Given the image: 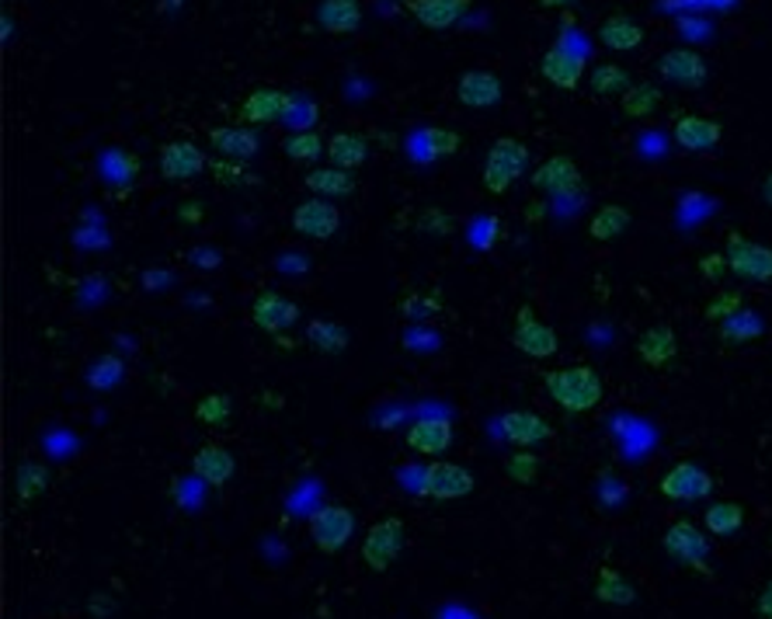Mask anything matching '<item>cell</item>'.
I'll return each mask as SVG.
<instances>
[{
  "mask_svg": "<svg viewBox=\"0 0 772 619\" xmlns=\"http://www.w3.org/2000/svg\"><path fill=\"white\" fill-rule=\"evenodd\" d=\"M547 394L557 407H563L568 415H585V410L599 407L606 397L602 376L591 366H563V369H550L544 376Z\"/></svg>",
  "mask_w": 772,
  "mask_h": 619,
  "instance_id": "cell-1",
  "label": "cell"
},
{
  "mask_svg": "<svg viewBox=\"0 0 772 619\" xmlns=\"http://www.w3.org/2000/svg\"><path fill=\"white\" fill-rule=\"evenodd\" d=\"M526 168H529V146L515 136H501V140H495L491 150H487L480 182L491 195H505L526 174Z\"/></svg>",
  "mask_w": 772,
  "mask_h": 619,
  "instance_id": "cell-2",
  "label": "cell"
},
{
  "mask_svg": "<svg viewBox=\"0 0 772 619\" xmlns=\"http://www.w3.org/2000/svg\"><path fill=\"white\" fill-rule=\"evenodd\" d=\"M664 554L676 564H682L685 571H697L710 578V539L703 536V529L689 519H676L661 536Z\"/></svg>",
  "mask_w": 772,
  "mask_h": 619,
  "instance_id": "cell-3",
  "label": "cell"
},
{
  "mask_svg": "<svg viewBox=\"0 0 772 619\" xmlns=\"http://www.w3.org/2000/svg\"><path fill=\"white\" fill-rule=\"evenodd\" d=\"M474 474L467 467H459V463H449V459H431L428 470L421 474V484H418V495L421 498H435V501H459L474 495Z\"/></svg>",
  "mask_w": 772,
  "mask_h": 619,
  "instance_id": "cell-4",
  "label": "cell"
},
{
  "mask_svg": "<svg viewBox=\"0 0 772 619\" xmlns=\"http://www.w3.org/2000/svg\"><path fill=\"white\" fill-rule=\"evenodd\" d=\"M404 539H407V529H404V519H397V515H386V519L369 526V532L363 539V560H366L369 571H376V575L390 571V564L404 550Z\"/></svg>",
  "mask_w": 772,
  "mask_h": 619,
  "instance_id": "cell-5",
  "label": "cell"
},
{
  "mask_svg": "<svg viewBox=\"0 0 772 619\" xmlns=\"http://www.w3.org/2000/svg\"><path fill=\"white\" fill-rule=\"evenodd\" d=\"M728 265L731 275H738L741 282H772V247L744 237V234H728Z\"/></svg>",
  "mask_w": 772,
  "mask_h": 619,
  "instance_id": "cell-6",
  "label": "cell"
},
{
  "mask_svg": "<svg viewBox=\"0 0 772 619\" xmlns=\"http://www.w3.org/2000/svg\"><path fill=\"white\" fill-rule=\"evenodd\" d=\"M658 491L668 501H703L713 495V477L697 467L692 459H679L676 467H668L658 480Z\"/></svg>",
  "mask_w": 772,
  "mask_h": 619,
  "instance_id": "cell-7",
  "label": "cell"
},
{
  "mask_svg": "<svg viewBox=\"0 0 772 619\" xmlns=\"http://www.w3.org/2000/svg\"><path fill=\"white\" fill-rule=\"evenodd\" d=\"M355 536V515L345 505H324L311 515V539L321 554H338Z\"/></svg>",
  "mask_w": 772,
  "mask_h": 619,
  "instance_id": "cell-8",
  "label": "cell"
},
{
  "mask_svg": "<svg viewBox=\"0 0 772 619\" xmlns=\"http://www.w3.org/2000/svg\"><path fill=\"white\" fill-rule=\"evenodd\" d=\"M293 230L306 241H331L342 230V213L334 202H324L321 195L299 202L293 210Z\"/></svg>",
  "mask_w": 772,
  "mask_h": 619,
  "instance_id": "cell-9",
  "label": "cell"
},
{
  "mask_svg": "<svg viewBox=\"0 0 772 619\" xmlns=\"http://www.w3.org/2000/svg\"><path fill=\"white\" fill-rule=\"evenodd\" d=\"M511 342H515V348H519L522 355H529V358H550V355H557V348H560L557 331H553L550 324L539 321V317L532 314V306H522L519 314H515Z\"/></svg>",
  "mask_w": 772,
  "mask_h": 619,
  "instance_id": "cell-10",
  "label": "cell"
},
{
  "mask_svg": "<svg viewBox=\"0 0 772 619\" xmlns=\"http://www.w3.org/2000/svg\"><path fill=\"white\" fill-rule=\"evenodd\" d=\"M299 321V306L278 290H262L251 300V324L265 334H286Z\"/></svg>",
  "mask_w": 772,
  "mask_h": 619,
  "instance_id": "cell-11",
  "label": "cell"
},
{
  "mask_svg": "<svg viewBox=\"0 0 772 619\" xmlns=\"http://www.w3.org/2000/svg\"><path fill=\"white\" fill-rule=\"evenodd\" d=\"M296 98L278 91V88H254L244 101H241V119L244 125H272L282 122L286 115H293Z\"/></svg>",
  "mask_w": 772,
  "mask_h": 619,
  "instance_id": "cell-12",
  "label": "cell"
},
{
  "mask_svg": "<svg viewBox=\"0 0 772 619\" xmlns=\"http://www.w3.org/2000/svg\"><path fill=\"white\" fill-rule=\"evenodd\" d=\"M532 185L547 195H575V192H581L585 177H581V168L568 158V153H553V158H547L536 168Z\"/></svg>",
  "mask_w": 772,
  "mask_h": 619,
  "instance_id": "cell-13",
  "label": "cell"
},
{
  "mask_svg": "<svg viewBox=\"0 0 772 619\" xmlns=\"http://www.w3.org/2000/svg\"><path fill=\"white\" fill-rule=\"evenodd\" d=\"M658 73L664 77L668 84H679V88H703L710 67L707 60L697 53V49H668V53L658 60Z\"/></svg>",
  "mask_w": 772,
  "mask_h": 619,
  "instance_id": "cell-14",
  "label": "cell"
},
{
  "mask_svg": "<svg viewBox=\"0 0 772 619\" xmlns=\"http://www.w3.org/2000/svg\"><path fill=\"white\" fill-rule=\"evenodd\" d=\"M205 168H210V158L189 140H171L161 146V174L167 182H192Z\"/></svg>",
  "mask_w": 772,
  "mask_h": 619,
  "instance_id": "cell-15",
  "label": "cell"
},
{
  "mask_svg": "<svg viewBox=\"0 0 772 619\" xmlns=\"http://www.w3.org/2000/svg\"><path fill=\"white\" fill-rule=\"evenodd\" d=\"M539 73H544L553 88L575 91L581 84V77H585V60L575 53L571 45L553 42L547 53H544V60H539Z\"/></svg>",
  "mask_w": 772,
  "mask_h": 619,
  "instance_id": "cell-16",
  "label": "cell"
},
{
  "mask_svg": "<svg viewBox=\"0 0 772 619\" xmlns=\"http://www.w3.org/2000/svg\"><path fill=\"white\" fill-rule=\"evenodd\" d=\"M676 143L689 153H707L713 150L720 140H724V125H720L717 119H707V115H692V112H682L676 115Z\"/></svg>",
  "mask_w": 772,
  "mask_h": 619,
  "instance_id": "cell-17",
  "label": "cell"
},
{
  "mask_svg": "<svg viewBox=\"0 0 772 619\" xmlns=\"http://www.w3.org/2000/svg\"><path fill=\"white\" fill-rule=\"evenodd\" d=\"M501 432L515 449H536L553 438V425H547V418H539L536 410H508L501 418Z\"/></svg>",
  "mask_w": 772,
  "mask_h": 619,
  "instance_id": "cell-18",
  "label": "cell"
},
{
  "mask_svg": "<svg viewBox=\"0 0 772 619\" xmlns=\"http://www.w3.org/2000/svg\"><path fill=\"white\" fill-rule=\"evenodd\" d=\"M501 94H505V88L498 81V73H491V70H467L456 84L459 105H467V109H495Z\"/></svg>",
  "mask_w": 772,
  "mask_h": 619,
  "instance_id": "cell-19",
  "label": "cell"
},
{
  "mask_svg": "<svg viewBox=\"0 0 772 619\" xmlns=\"http://www.w3.org/2000/svg\"><path fill=\"white\" fill-rule=\"evenodd\" d=\"M404 443L410 453H418V456H443L449 446H453V425L446 418H421L407 428L404 435Z\"/></svg>",
  "mask_w": 772,
  "mask_h": 619,
  "instance_id": "cell-20",
  "label": "cell"
},
{
  "mask_svg": "<svg viewBox=\"0 0 772 619\" xmlns=\"http://www.w3.org/2000/svg\"><path fill=\"white\" fill-rule=\"evenodd\" d=\"M637 355H640V363H643V366H651V369L668 366V363H672V358L679 355V338H676V331L668 327V324H651V327H643V331H640V338H637Z\"/></svg>",
  "mask_w": 772,
  "mask_h": 619,
  "instance_id": "cell-21",
  "label": "cell"
},
{
  "mask_svg": "<svg viewBox=\"0 0 772 619\" xmlns=\"http://www.w3.org/2000/svg\"><path fill=\"white\" fill-rule=\"evenodd\" d=\"M210 146L226 161H251L262 140L251 125H216L210 129Z\"/></svg>",
  "mask_w": 772,
  "mask_h": 619,
  "instance_id": "cell-22",
  "label": "cell"
},
{
  "mask_svg": "<svg viewBox=\"0 0 772 619\" xmlns=\"http://www.w3.org/2000/svg\"><path fill=\"white\" fill-rule=\"evenodd\" d=\"M234 470H237L234 453H230L226 446H220V443H205L192 456V474L199 480H205L210 487H223L230 477H234Z\"/></svg>",
  "mask_w": 772,
  "mask_h": 619,
  "instance_id": "cell-23",
  "label": "cell"
},
{
  "mask_svg": "<svg viewBox=\"0 0 772 619\" xmlns=\"http://www.w3.org/2000/svg\"><path fill=\"white\" fill-rule=\"evenodd\" d=\"M470 0H407V11L418 18V24L431 32H446L467 14Z\"/></svg>",
  "mask_w": 772,
  "mask_h": 619,
  "instance_id": "cell-24",
  "label": "cell"
},
{
  "mask_svg": "<svg viewBox=\"0 0 772 619\" xmlns=\"http://www.w3.org/2000/svg\"><path fill=\"white\" fill-rule=\"evenodd\" d=\"M317 24L331 35H352L363 24V4L358 0H321Z\"/></svg>",
  "mask_w": 772,
  "mask_h": 619,
  "instance_id": "cell-25",
  "label": "cell"
},
{
  "mask_svg": "<svg viewBox=\"0 0 772 619\" xmlns=\"http://www.w3.org/2000/svg\"><path fill=\"white\" fill-rule=\"evenodd\" d=\"M599 42L612 49V53H633L637 45H643V29L630 14L616 11L599 24Z\"/></svg>",
  "mask_w": 772,
  "mask_h": 619,
  "instance_id": "cell-26",
  "label": "cell"
},
{
  "mask_svg": "<svg viewBox=\"0 0 772 619\" xmlns=\"http://www.w3.org/2000/svg\"><path fill=\"white\" fill-rule=\"evenodd\" d=\"M762 334H765V321L749 306H741L734 317H728L724 324H717V338H720V345H728V348L752 345V342L762 338Z\"/></svg>",
  "mask_w": 772,
  "mask_h": 619,
  "instance_id": "cell-27",
  "label": "cell"
},
{
  "mask_svg": "<svg viewBox=\"0 0 772 619\" xmlns=\"http://www.w3.org/2000/svg\"><path fill=\"white\" fill-rule=\"evenodd\" d=\"M327 161L331 168L358 171L369 161V140L363 133H334L327 140Z\"/></svg>",
  "mask_w": 772,
  "mask_h": 619,
  "instance_id": "cell-28",
  "label": "cell"
},
{
  "mask_svg": "<svg viewBox=\"0 0 772 619\" xmlns=\"http://www.w3.org/2000/svg\"><path fill=\"white\" fill-rule=\"evenodd\" d=\"M627 230H630V210H627V205H616V202L602 205V210L588 220V237L599 241V244L620 241Z\"/></svg>",
  "mask_w": 772,
  "mask_h": 619,
  "instance_id": "cell-29",
  "label": "cell"
},
{
  "mask_svg": "<svg viewBox=\"0 0 772 619\" xmlns=\"http://www.w3.org/2000/svg\"><path fill=\"white\" fill-rule=\"evenodd\" d=\"M303 185L321 199H348L355 192V174L342 168H317V171H306Z\"/></svg>",
  "mask_w": 772,
  "mask_h": 619,
  "instance_id": "cell-30",
  "label": "cell"
},
{
  "mask_svg": "<svg viewBox=\"0 0 772 619\" xmlns=\"http://www.w3.org/2000/svg\"><path fill=\"white\" fill-rule=\"evenodd\" d=\"M596 599L602 606H633L637 602V588H633V581L627 575L616 571V567H599Z\"/></svg>",
  "mask_w": 772,
  "mask_h": 619,
  "instance_id": "cell-31",
  "label": "cell"
},
{
  "mask_svg": "<svg viewBox=\"0 0 772 619\" xmlns=\"http://www.w3.org/2000/svg\"><path fill=\"white\" fill-rule=\"evenodd\" d=\"M348 331L338 321H311L306 324V345L321 355H342L348 348Z\"/></svg>",
  "mask_w": 772,
  "mask_h": 619,
  "instance_id": "cell-32",
  "label": "cell"
},
{
  "mask_svg": "<svg viewBox=\"0 0 772 619\" xmlns=\"http://www.w3.org/2000/svg\"><path fill=\"white\" fill-rule=\"evenodd\" d=\"M45 487H49V470L42 467V463L21 459L18 470H14V495H18V501L29 505V501H35V498H42Z\"/></svg>",
  "mask_w": 772,
  "mask_h": 619,
  "instance_id": "cell-33",
  "label": "cell"
},
{
  "mask_svg": "<svg viewBox=\"0 0 772 619\" xmlns=\"http://www.w3.org/2000/svg\"><path fill=\"white\" fill-rule=\"evenodd\" d=\"M703 526L710 536H734L744 526V508L738 501H713L703 511Z\"/></svg>",
  "mask_w": 772,
  "mask_h": 619,
  "instance_id": "cell-34",
  "label": "cell"
},
{
  "mask_svg": "<svg viewBox=\"0 0 772 619\" xmlns=\"http://www.w3.org/2000/svg\"><path fill=\"white\" fill-rule=\"evenodd\" d=\"M588 84H591V94H599V98H612V94L623 98L633 88V77L620 63H602V67L591 70Z\"/></svg>",
  "mask_w": 772,
  "mask_h": 619,
  "instance_id": "cell-35",
  "label": "cell"
},
{
  "mask_svg": "<svg viewBox=\"0 0 772 619\" xmlns=\"http://www.w3.org/2000/svg\"><path fill=\"white\" fill-rule=\"evenodd\" d=\"M664 94L654 84H633L623 98H620V109L627 119H648L661 109Z\"/></svg>",
  "mask_w": 772,
  "mask_h": 619,
  "instance_id": "cell-36",
  "label": "cell"
},
{
  "mask_svg": "<svg viewBox=\"0 0 772 619\" xmlns=\"http://www.w3.org/2000/svg\"><path fill=\"white\" fill-rule=\"evenodd\" d=\"M101 171H105L109 182L129 189V182L140 174V158H136V153H129V150H105V158H101Z\"/></svg>",
  "mask_w": 772,
  "mask_h": 619,
  "instance_id": "cell-37",
  "label": "cell"
},
{
  "mask_svg": "<svg viewBox=\"0 0 772 619\" xmlns=\"http://www.w3.org/2000/svg\"><path fill=\"white\" fill-rule=\"evenodd\" d=\"M282 153H286L290 161H317L321 153H327V143L314 129H299V133L282 140Z\"/></svg>",
  "mask_w": 772,
  "mask_h": 619,
  "instance_id": "cell-38",
  "label": "cell"
},
{
  "mask_svg": "<svg viewBox=\"0 0 772 619\" xmlns=\"http://www.w3.org/2000/svg\"><path fill=\"white\" fill-rule=\"evenodd\" d=\"M195 418H199V425L226 428L230 418H234V400H230L226 394H205V397L195 404Z\"/></svg>",
  "mask_w": 772,
  "mask_h": 619,
  "instance_id": "cell-39",
  "label": "cell"
},
{
  "mask_svg": "<svg viewBox=\"0 0 772 619\" xmlns=\"http://www.w3.org/2000/svg\"><path fill=\"white\" fill-rule=\"evenodd\" d=\"M418 143L425 146V158H449V153H456L463 146V136L453 133V129L431 125V129H425V133L418 136Z\"/></svg>",
  "mask_w": 772,
  "mask_h": 619,
  "instance_id": "cell-40",
  "label": "cell"
},
{
  "mask_svg": "<svg viewBox=\"0 0 772 619\" xmlns=\"http://www.w3.org/2000/svg\"><path fill=\"white\" fill-rule=\"evenodd\" d=\"M210 174H213V182L223 185V189H241V185L254 182V177L241 168V161H226V158L210 161Z\"/></svg>",
  "mask_w": 772,
  "mask_h": 619,
  "instance_id": "cell-41",
  "label": "cell"
},
{
  "mask_svg": "<svg viewBox=\"0 0 772 619\" xmlns=\"http://www.w3.org/2000/svg\"><path fill=\"white\" fill-rule=\"evenodd\" d=\"M744 306V300H741V293H717L710 303H707V310H703V317L710 321V324H724L728 317H734L738 310Z\"/></svg>",
  "mask_w": 772,
  "mask_h": 619,
  "instance_id": "cell-42",
  "label": "cell"
},
{
  "mask_svg": "<svg viewBox=\"0 0 772 619\" xmlns=\"http://www.w3.org/2000/svg\"><path fill=\"white\" fill-rule=\"evenodd\" d=\"M418 230L421 234H431V237H449L456 230V220L446 210H425V213H418Z\"/></svg>",
  "mask_w": 772,
  "mask_h": 619,
  "instance_id": "cell-43",
  "label": "cell"
},
{
  "mask_svg": "<svg viewBox=\"0 0 772 619\" xmlns=\"http://www.w3.org/2000/svg\"><path fill=\"white\" fill-rule=\"evenodd\" d=\"M508 477L515 480V484H532L536 480V474H539V456L536 453H511V459H508Z\"/></svg>",
  "mask_w": 772,
  "mask_h": 619,
  "instance_id": "cell-44",
  "label": "cell"
},
{
  "mask_svg": "<svg viewBox=\"0 0 772 619\" xmlns=\"http://www.w3.org/2000/svg\"><path fill=\"white\" fill-rule=\"evenodd\" d=\"M697 268H700V275H703L707 282H724V275L731 272V265H728V254H720V251H710V254H703Z\"/></svg>",
  "mask_w": 772,
  "mask_h": 619,
  "instance_id": "cell-45",
  "label": "cell"
},
{
  "mask_svg": "<svg viewBox=\"0 0 772 619\" xmlns=\"http://www.w3.org/2000/svg\"><path fill=\"white\" fill-rule=\"evenodd\" d=\"M443 310V303L439 300H431V296H421V293H415V296H407L404 303H400V314H407V317H435Z\"/></svg>",
  "mask_w": 772,
  "mask_h": 619,
  "instance_id": "cell-46",
  "label": "cell"
},
{
  "mask_svg": "<svg viewBox=\"0 0 772 619\" xmlns=\"http://www.w3.org/2000/svg\"><path fill=\"white\" fill-rule=\"evenodd\" d=\"M177 216H182V223H202L205 210H202V202L199 199H189L182 210H177Z\"/></svg>",
  "mask_w": 772,
  "mask_h": 619,
  "instance_id": "cell-47",
  "label": "cell"
},
{
  "mask_svg": "<svg viewBox=\"0 0 772 619\" xmlns=\"http://www.w3.org/2000/svg\"><path fill=\"white\" fill-rule=\"evenodd\" d=\"M755 609H759V616H762V619H772V578L765 581V588H762V596H759Z\"/></svg>",
  "mask_w": 772,
  "mask_h": 619,
  "instance_id": "cell-48",
  "label": "cell"
},
{
  "mask_svg": "<svg viewBox=\"0 0 772 619\" xmlns=\"http://www.w3.org/2000/svg\"><path fill=\"white\" fill-rule=\"evenodd\" d=\"M11 39H14V21L4 11V14H0V42H11Z\"/></svg>",
  "mask_w": 772,
  "mask_h": 619,
  "instance_id": "cell-49",
  "label": "cell"
},
{
  "mask_svg": "<svg viewBox=\"0 0 772 619\" xmlns=\"http://www.w3.org/2000/svg\"><path fill=\"white\" fill-rule=\"evenodd\" d=\"M544 213H547V205H544V202H536V205H529V210H526V220H529V223H536V220H544Z\"/></svg>",
  "mask_w": 772,
  "mask_h": 619,
  "instance_id": "cell-50",
  "label": "cell"
},
{
  "mask_svg": "<svg viewBox=\"0 0 772 619\" xmlns=\"http://www.w3.org/2000/svg\"><path fill=\"white\" fill-rule=\"evenodd\" d=\"M578 0H539V8H571Z\"/></svg>",
  "mask_w": 772,
  "mask_h": 619,
  "instance_id": "cell-51",
  "label": "cell"
},
{
  "mask_svg": "<svg viewBox=\"0 0 772 619\" xmlns=\"http://www.w3.org/2000/svg\"><path fill=\"white\" fill-rule=\"evenodd\" d=\"M762 199H765V202L772 205V171L765 174V182H762Z\"/></svg>",
  "mask_w": 772,
  "mask_h": 619,
  "instance_id": "cell-52",
  "label": "cell"
},
{
  "mask_svg": "<svg viewBox=\"0 0 772 619\" xmlns=\"http://www.w3.org/2000/svg\"><path fill=\"white\" fill-rule=\"evenodd\" d=\"M275 345H278V348H296L299 342H296V338H286V334H275Z\"/></svg>",
  "mask_w": 772,
  "mask_h": 619,
  "instance_id": "cell-53",
  "label": "cell"
}]
</instances>
